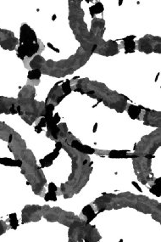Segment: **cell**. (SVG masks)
Returning <instances> with one entry per match:
<instances>
[{"mask_svg":"<svg viewBox=\"0 0 161 242\" xmlns=\"http://www.w3.org/2000/svg\"><path fill=\"white\" fill-rule=\"evenodd\" d=\"M36 41L35 32L26 25H23L21 27V33H20V43L22 44H32Z\"/></svg>","mask_w":161,"mask_h":242,"instance_id":"1","label":"cell"},{"mask_svg":"<svg viewBox=\"0 0 161 242\" xmlns=\"http://www.w3.org/2000/svg\"><path fill=\"white\" fill-rule=\"evenodd\" d=\"M37 49H38V45L37 44L34 43L26 44L20 46L18 49V53L20 54V57L21 59H23L24 56H28V57L32 56L35 53H37Z\"/></svg>","mask_w":161,"mask_h":242,"instance_id":"2","label":"cell"},{"mask_svg":"<svg viewBox=\"0 0 161 242\" xmlns=\"http://www.w3.org/2000/svg\"><path fill=\"white\" fill-rule=\"evenodd\" d=\"M128 113L129 115L131 116V118L135 119V118H137L139 114H140V109L135 106H131L129 107V110H128Z\"/></svg>","mask_w":161,"mask_h":242,"instance_id":"3","label":"cell"},{"mask_svg":"<svg viewBox=\"0 0 161 242\" xmlns=\"http://www.w3.org/2000/svg\"><path fill=\"white\" fill-rule=\"evenodd\" d=\"M82 212H83V214H85L87 218H89L88 222H89V221H91V220H92V219L95 217V215H94V212H93V208L91 207V206H87L83 209Z\"/></svg>","mask_w":161,"mask_h":242,"instance_id":"4","label":"cell"},{"mask_svg":"<svg viewBox=\"0 0 161 242\" xmlns=\"http://www.w3.org/2000/svg\"><path fill=\"white\" fill-rule=\"evenodd\" d=\"M41 76V71L38 69H34L28 74V78L30 79H38Z\"/></svg>","mask_w":161,"mask_h":242,"instance_id":"5","label":"cell"},{"mask_svg":"<svg viewBox=\"0 0 161 242\" xmlns=\"http://www.w3.org/2000/svg\"><path fill=\"white\" fill-rule=\"evenodd\" d=\"M91 12H92V15H93V14H99V12L103 11L104 10V8H103V5L100 4V3H98L97 5H94L93 7H92L91 9Z\"/></svg>","mask_w":161,"mask_h":242,"instance_id":"6","label":"cell"},{"mask_svg":"<svg viewBox=\"0 0 161 242\" xmlns=\"http://www.w3.org/2000/svg\"><path fill=\"white\" fill-rule=\"evenodd\" d=\"M62 89H63L64 93L65 94V95L69 94L71 92V88H70V85H69V82H68V81H67V82H65L63 84V86H62Z\"/></svg>","mask_w":161,"mask_h":242,"instance_id":"7","label":"cell"},{"mask_svg":"<svg viewBox=\"0 0 161 242\" xmlns=\"http://www.w3.org/2000/svg\"><path fill=\"white\" fill-rule=\"evenodd\" d=\"M56 200V195H55V192H49V194L46 195V197H45V200Z\"/></svg>","mask_w":161,"mask_h":242,"instance_id":"8","label":"cell"},{"mask_svg":"<svg viewBox=\"0 0 161 242\" xmlns=\"http://www.w3.org/2000/svg\"><path fill=\"white\" fill-rule=\"evenodd\" d=\"M10 219H11V224L13 225L14 227V224L17 225V219H16V214H12L11 217H10Z\"/></svg>","mask_w":161,"mask_h":242,"instance_id":"9","label":"cell"},{"mask_svg":"<svg viewBox=\"0 0 161 242\" xmlns=\"http://www.w3.org/2000/svg\"><path fill=\"white\" fill-rule=\"evenodd\" d=\"M56 190H57L56 186L54 185L53 183H51L49 185V192H55Z\"/></svg>","mask_w":161,"mask_h":242,"instance_id":"10","label":"cell"},{"mask_svg":"<svg viewBox=\"0 0 161 242\" xmlns=\"http://www.w3.org/2000/svg\"><path fill=\"white\" fill-rule=\"evenodd\" d=\"M61 147H62L61 143H57V144H56V150H59L61 149Z\"/></svg>","mask_w":161,"mask_h":242,"instance_id":"11","label":"cell"}]
</instances>
